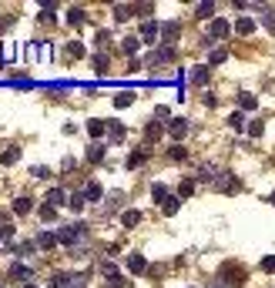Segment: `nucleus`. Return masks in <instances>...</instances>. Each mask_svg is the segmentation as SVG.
Listing matches in <instances>:
<instances>
[{
	"mask_svg": "<svg viewBox=\"0 0 275 288\" xmlns=\"http://www.w3.org/2000/svg\"><path fill=\"white\" fill-rule=\"evenodd\" d=\"M235 30L242 34V37H248V34H252V30H255V20H248V17H242V20L235 24Z\"/></svg>",
	"mask_w": 275,
	"mask_h": 288,
	"instance_id": "37",
	"label": "nucleus"
},
{
	"mask_svg": "<svg viewBox=\"0 0 275 288\" xmlns=\"http://www.w3.org/2000/svg\"><path fill=\"white\" fill-rule=\"evenodd\" d=\"M225 60H228V50H221V47H218V50H211V54H208V64H211V67L225 64Z\"/></svg>",
	"mask_w": 275,
	"mask_h": 288,
	"instance_id": "35",
	"label": "nucleus"
},
{
	"mask_svg": "<svg viewBox=\"0 0 275 288\" xmlns=\"http://www.w3.org/2000/svg\"><path fill=\"white\" fill-rule=\"evenodd\" d=\"M215 278H218V282H225L228 288H238V285H245V278H248V275H245L242 265L225 262V265H218V275H215Z\"/></svg>",
	"mask_w": 275,
	"mask_h": 288,
	"instance_id": "2",
	"label": "nucleus"
},
{
	"mask_svg": "<svg viewBox=\"0 0 275 288\" xmlns=\"http://www.w3.org/2000/svg\"><path fill=\"white\" fill-rule=\"evenodd\" d=\"M262 27L268 34H275V7H265L262 10Z\"/></svg>",
	"mask_w": 275,
	"mask_h": 288,
	"instance_id": "25",
	"label": "nucleus"
},
{
	"mask_svg": "<svg viewBox=\"0 0 275 288\" xmlns=\"http://www.w3.org/2000/svg\"><path fill=\"white\" fill-rule=\"evenodd\" d=\"M0 288H4V282H0Z\"/></svg>",
	"mask_w": 275,
	"mask_h": 288,
	"instance_id": "55",
	"label": "nucleus"
},
{
	"mask_svg": "<svg viewBox=\"0 0 275 288\" xmlns=\"http://www.w3.org/2000/svg\"><path fill=\"white\" fill-rule=\"evenodd\" d=\"M178 208H181V198H175V194H171V198H168L165 204H161V211H165V214H175Z\"/></svg>",
	"mask_w": 275,
	"mask_h": 288,
	"instance_id": "39",
	"label": "nucleus"
},
{
	"mask_svg": "<svg viewBox=\"0 0 275 288\" xmlns=\"http://www.w3.org/2000/svg\"><path fill=\"white\" fill-rule=\"evenodd\" d=\"M205 288H228V285H225V282H218V278H215V282H208V285H205Z\"/></svg>",
	"mask_w": 275,
	"mask_h": 288,
	"instance_id": "52",
	"label": "nucleus"
},
{
	"mask_svg": "<svg viewBox=\"0 0 275 288\" xmlns=\"http://www.w3.org/2000/svg\"><path fill=\"white\" fill-rule=\"evenodd\" d=\"M31 174L37 178V181H47V178H51V171H47L44 164H37V168H31Z\"/></svg>",
	"mask_w": 275,
	"mask_h": 288,
	"instance_id": "47",
	"label": "nucleus"
},
{
	"mask_svg": "<svg viewBox=\"0 0 275 288\" xmlns=\"http://www.w3.org/2000/svg\"><path fill=\"white\" fill-rule=\"evenodd\" d=\"M208 78H211V67H195V70H191V84H208Z\"/></svg>",
	"mask_w": 275,
	"mask_h": 288,
	"instance_id": "19",
	"label": "nucleus"
},
{
	"mask_svg": "<svg viewBox=\"0 0 275 288\" xmlns=\"http://www.w3.org/2000/svg\"><path fill=\"white\" fill-rule=\"evenodd\" d=\"M168 158L181 164V161H188V148H185V144H171V148H168Z\"/></svg>",
	"mask_w": 275,
	"mask_h": 288,
	"instance_id": "21",
	"label": "nucleus"
},
{
	"mask_svg": "<svg viewBox=\"0 0 275 288\" xmlns=\"http://www.w3.org/2000/svg\"><path fill=\"white\" fill-rule=\"evenodd\" d=\"M262 131H265L262 121H252V124H248V134H252V138H262Z\"/></svg>",
	"mask_w": 275,
	"mask_h": 288,
	"instance_id": "48",
	"label": "nucleus"
},
{
	"mask_svg": "<svg viewBox=\"0 0 275 288\" xmlns=\"http://www.w3.org/2000/svg\"><path fill=\"white\" fill-rule=\"evenodd\" d=\"M84 17H88V14H84V7H71V10H67V24H71V27H81V24H84Z\"/></svg>",
	"mask_w": 275,
	"mask_h": 288,
	"instance_id": "22",
	"label": "nucleus"
},
{
	"mask_svg": "<svg viewBox=\"0 0 275 288\" xmlns=\"http://www.w3.org/2000/svg\"><path fill=\"white\" fill-rule=\"evenodd\" d=\"M101 272L108 275L111 288H124V278H121V272H118V265H114V262H101Z\"/></svg>",
	"mask_w": 275,
	"mask_h": 288,
	"instance_id": "6",
	"label": "nucleus"
},
{
	"mask_svg": "<svg viewBox=\"0 0 275 288\" xmlns=\"http://www.w3.org/2000/svg\"><path fill=\"white\" fill-rule=\"evenodd\" d=\"M121 208V194H118V191H114V194H111L108 198V204H104V214H114V211Z\"/></svg>",
	"mask_w": 275,
	"mask_h": 288,
	"instance_id": "38",
	"label": "nucleus"
},
{
	"mask_svg": "<svg viewBox=\"0 0 275 288\" xmlns=\"http://www.w3.org/2000/svg\"><path fill=\"white\" fill-rule=\"evenodd\" d=\"M158 34H161V27H158V24H154V20H144V24H141V44H154V37H158Z\"/></svg>",
	"mask_w": 275,
	"mask_h": 288,
	"instance_id": "11",
	"label": "nucleus"
},
{
	"mask_svg": "<svg viewBox=\"0 0 275 288\" xmlns=\"http://www.w3.org/2000/svg\"><path fill=\"white\" fill-rule=\"evenodd\" d=\"M31 208H34L31 198H17V201H14V214H27Z\"/></svg>",
	"mask_w": 275,
	"mask_h": 288,
	"instance_id": "36",
	"label": "nucleus"
},
{
	"mask_svg": "<svg viewBox=\"0 0 275 288\" xmlns=\"http://www.w3.org/2000/svg\"><path fill=\"white\" fill-rule=\"evenodd\" d=\"M178 34H181V24H178V20H168L165 27H161V40H165L168 47H175V40H178Z\"/></svg>",
	"mask_w": 275,
	"mask_h": 288,
	"instance_id": "10",
	"label": "nucleus"
},
{
	"mask_svg": "<svg viewBox=\"0 0 275 288\" xmlns=\"http://www.w3.org/2000/svg\"><path fill=\"white\" fill-rule=\"evenodd\" d=\"M168 60H175V47L165 44V47H158V50H151L144 64H148V67H158V64H168Z\"/></svg>",
	"mask_w": 275,
	"mask_h": 288,
	"instance_id": "3",
	"label": "nucleus"
},
{
	"mask_svg": "<svg viewBox=\"0 0 275 288\" xmlns=\"http://www.w3.org/2000/svg\"><path fill=\"white\" fill-rule=\"evenodd\" d=\"M151 198L158 201V208H161V204H165V201L171 198V194H168V188L161 184V181H154V184H151Z\"/></svg>",
	"mask_w": 275,
	"mask_h": 288,
	"instance_id": "15",
	"label": "nucleus"
},
{
	"mask_svg": "<svg viewBox=\"0 0 275 288\" xmlns=\"http://www.w3.org/2000/svg\"><path fill=\"white\" fill-rule=\"evenodd\" d=\"M131 14H138V7H128V4H114V20H128V17H131Z\"/></svg>",
	"mask_w": 275,
	"mask_h": 288,
	"instance_id": "20",
	"label": "nucleus"
},
{
	"mask_svg": "<svg viewBox=\"0 0 275 288\" xmlns=\"http://www.w3.org/2000/svg\"><path fill=\"white\" fill-rule=\"evenodd\" d=\"M161 134H165V124H161V121H151L148 128H144V141H148V144H154L158 138H161Z\"/></svg>",
	"mask_w": 275,
	"mask_h": 288,
	"instance_id": "13",
	"label": "nucleus"
},
{
	"mask_svg": "<svg viewBox=\"0 0 275 288\" xmlns=\"http://www.w3.org/2000/svg\"><path fill=\"white\" fill-rule=\"evenodd\" d=\"M138 222H141V211H124V214H121V224H124V228H134V224H138Z\"/></svg>",
	"mask_w": 275,
	"mask_h": 288,
	"instance_id": "30",
	"label": "nucleus"
},
{
	"mask_svg": "<svg viewBox=\"0 0 275 288\" xmlns=\"http://www.w3.org/2000/svg\"><path fill=\"white\" fill-rule=\"evenodd\" d=\"M94 40H98V47H104V44L111 40V34H108V30H98V37H94Z\"/></svg>",
	"mask_w": 275,
	"mask_h": 288,
	"instance_id": "51",
	"label": "nucleus"
},
{
	"mask_svg": "<svg viewBox=\"0 0 275 288\" xmlns=\"http://www.w3.org/2000/svg\"><path fill=\"white\" fill-rule=\"evenodd\" d=\"M24 288H37V285H24Z\"/></svg>",
	"mask_w": 275,
	"mask_h": 288,
	"instance_id": "54",
	"label": "nucleus"
},
{
	"mask_svg": "<svg viewBox=\"0 0 275 288\" xmlns=\"http://www.w3.org/2000/svg\"><path fill=\"white\" fill-rule=\"evenodd\" d=\"M84 238H88V224H84V222L64 224V228L57 232V242H61V244H67L71 252H74V248H77V244H81V242H84Z\"/></svg>",
	"mask_w": 275,
	"mask_h": 288,
	"instance_id": "1",
	"label": "nucleus"
},
{
	"mask_svg": "<svg viewBox=\"0 0 275 288\" xmlns=\"http://www.w3.org/2000/svg\"><path fill=\"white\" fill-rule=\"evenodd\" d=\"M268 204H275V191H272V194H268Z\"/></svg>",
	"mask_w": 275,
	"mask_h": 288,
	"instance_id": "53",
	"label": "nucleus"
},
{
	"mask_svg": "<svg viewBox=\"0 0 275 288\" xmlns=\"http://www.w3.org/2000/svg\"><path fill=\"white\" fill-rule=\"evenodd\" d=\"M144 268H148V258H144V255H138V252H134V255H128V272L141 275Z\"/></svg>",
	"mask_w": 275,
	"mask_h": 288,
	"instance_id": "14",
	"label": "nucleus"
},
{
	"mask_svg": "<svg viewBox=\"0 0 275 288\" xmlns=\"http://www.w3.org/2000/svg\"><path fill=\"white\" fill-rule=\"evenodd\" d=\"M7 275H11V278H31V268H27V265H21V262H14Z\"/></svg>",
	"mask_w": 275,
	"mask_h": 288,
	"instance_id": "33",
	"label": "nucleus"
},
{
	"mask_svg": "<svg viewBox=\"0 0 275 288\" xmlns=\"http://www.w3.org/2000/svg\"><path fill=\"white\" fill-rule=\"evenodd\" d=\"M37 214H41V218H44V222H54L57 208H54V204H41V208H37Z\"/></svg>",
	"mask_w": 275,
	"mask_h": 288,
	"instance_id": "42",
	"label": "nucleus"
},
{
	"mask_svg": "<svg viewBox=\"0 0 275 288\" xmlns=\"http://www.w3.org/2000/svg\"><path fill=\"white\" fill-rule=\"evenodd\" d=\"M195 174H198V181H208V184H215L218 181V164H211V161H205V164H195Z\"/></svg>",
	"mask_w": 275,
	"mask_h": 288,
	"instance_id": "5",
	"label": "nucleus"
},
{
	"mask_svg": "<svg viewBox=\"0 0 275 288\" xmlns=\"http://www.w3.org/2000/svg\"><path fill=\"white\" fill-rule=\"evenodd\" d=\"M238 184H242V181H238V178L231 174V171H221V174H218V181H215L211 188H215V191H225V194H231V191H238Z\"/></svg>",
	"mask_w": 275,
	"mask_h": 288,
	"instance_id": "4",
	"label": "nucleus"
},
{
	"mask_svg": "<svg viewBox=\"0 0 275 288\" xmlns=\"http://www.w3.org/2000/svg\"><path fill=\"white\" fill-rule=\"evenodd\" d=\"M131 104H134V94H131V90H124V94H118V98H114V108H118V111L131 108Z\"/></svg>",
	"mask_w": 275,
	"mask_h": 288,
	"instance_id": "29",
	"label": "nucleus"
},
{
	"mask_svg": "<svg viewBox=\"0 0 275 288\" xmlns=\"http://www.w3.org/2000/svg\"><path fill=\"white\" fill-rule=\"evenodd\" d=\"M67 201H71V198H67V194H64L61 188H51V191H47V204H54V208H61V204H67Z\"/></svg>",
	"mask_w": 275,
	"mask_h": 288,
	"instance_id": "16",
	"label": "nucleus"
},
{
	"mask_svg": "<svg viewBox=\"0 0 275 288\" xmlns=\"http://www.w3.org/2000/svg\"><path fill=\"white\" fill-rule=\"evenodd\" d=\"M188 131H191V124H188L185 118H171V121H168V134H171L175 141H181Z\"/></svg>",
	"mask_w": 275,
	"mask_h": 288,
	"instance_id": "7",
	"label": "nucleus"
},
{
	"mask_svg": "<svg viewBox=\"0 0 275 288\" xmlns=\"http://www.w3.org/2000/svg\"><path fill=\"white\" fill-rule=\"evenodd\" d=\"M228 124L235 128V131H245V114H242V111H235V114L228 118Z\"/></svg>",
	"mask_w": 275,
	"mask_h": 288,
	"instance_id": "43",
	"label": "nucleus"
},
{
	"mask_svg": "<svg viewBox=\"0 0 275 288\" xmlns=\"http://www.w3.org/2000/svg\"><path fill=\"white\" fill-rule=\"evenodd\" d=\"M21 161V148H7V151H0V164H17Z\"/></svg>",
	"mask_w": 275,
	"mask_h": 288,
	"instance_id": "17",
	"label": "nucleus"
},
{
	"mask_svg": "<svg viewBox=\"0 0 275 288\" xmlns=\"http://www.w3.org/2000/svg\"><path fill=\"white\" fill-rule=\"evenodd\" d=\"M154 121H161V124H165V121H171V111H168L165 104H158V108H154Z\"/></svg>",
	"mask_w": 275,
	"mask_h": 288,
	"instance_id": "46",
	"label": "nucleus"
},
{
	"mask_svg": "<svg viewBox=\"0 0 275 288\" xmlns=\"http://www.w3.org/2000/svg\"><path fill=\"white\" fill-rule=\"evenodd\" d=\"M238 108H242V111H255V108H258L255 94H238Z\"/></svg>",
	"mask_w": 275,
	"mask_h": 288,
	"instance_id": "31",
	"label": "nucleus"
},
{
	"mask_svg": "<svg viewBox=\"0 0 275 288\" xmlns=\"http://www.w3.org/2000/svg\"><path fill=\"white\" fill-rule=\"evenodd\" d=\"M134 7H138V17H148V14H151V10H154L151 4H134Z\"/></svg>",
	"mask_w": 275,
	"mask_h": 288,
	"instance_id": "50",
	"label": "nucleus"
},
{
	"mask_svg": "<svg viewBox=\"0 0 275 288\" xmlns=\"http://www.w3.org/2000/svg\"><path fill=\"white\" fill-rule=\"evenodd\" d=\"M195 17H201V20H215V4H198V7H195Z\"/></svg>",
	"mask_w": 275,
	"mask_h": 288,
	"instance_id": "24",
	"label": "nucleus"
},
{
	"mask_svg": "<svg viewBox=\"0 0 275 288\" xmlns=\"http://www.w3.org/2000/svg\"><path fill=\"white\" fill-rule=\"evenodd\" d=\"M67 288H88V272H84V275H71Z\"/></svg>",
	"mask_w": 275,
	"mask_h": 288,
	"instance_id": "45",
	"label": "nucleus"
},
{
	"mask_svg": "<svg viewBox=\"0 0 275 288\" xmlns=\"http://www.w3.org/2000/svg\"><path fill=\"white\" fill-rule=\"evenodd\" d=\"M191 194H195V181H191V178H185V181H181V188H178V198L185 201V198H191Z\"/></svg>",
	"mask_w": 275,
	"mask_h": 288,
	"instance_id": "34",
	"label": "nucleus"
},
{
	"mask_svg": "<svg viewBox=\"0 0 275 288\" xmlns=\"http://www.w3.org/2000/svg\"><path fill=\"white\" fill-rule=\"evenodd\" d=\"M228 34H231V27L221 20V17H215V20H211V27H208V37H211V40H225Z\"/></svg>",
	"mask_w": 275,
	"mask_h": 288,
	"instance_id": "9",
	"label": "nucleus"
},
{
	"mask_svg": "<svg viewBox=\"0 0 275 288\" xmlns=\"http://www.w3.org/2000/svg\"><path fill=\"white\" fill-rule=\"evenodd\" d=\"M54 244H57V234H51V232L37 234V248H54Z\"/></svg>",
	"mask_w": 275,
	"mask_h": 288,
	"instance_id": "32",
	"label": "nucleus"
},
{
	"mask_svg": "<svg viewBox=\"0 0 275 288\" xmlns=\"http://www.w3.org/2000/svg\"><path fill=\"white\" fill-rule=\"evenodd\" d=\"M144 161H148V154H144V151H131V154H128V161H124V164H128V168H131V171H134V168H141Z\"/></svg>",
	"mask_w": 275,
	"mask_h": 288,
	"instance_id": "28",
	"label": "nucleus"
},
{
	"mask_svg": "<svg viewBox=\"0 0 275 288\" xmlns=\"http://www.w3.org/2000/svg\"><path fill=\"white\" fill-rule=\"evenodd\" d=\"M91 64H94V70H98V74H108L111 57H108V54H94V60H91Z\"/></svg>",
	"mask_w": 275,
	"mask_h": 288,
	"instance_id": "27",
	"label": "nucleus"
},
{
	"mask_svg": "<svg viewBox=\"0 0 275 288\" xmlns=\"http://www.w3.org/2000/svg\"><path fill=\"white\" fill-rule=\"evenodd\" d=\"M88 134L91 138H101V134H108V124L101 121V118H94V121H88Z\"/></svg>",
	"mask_w": 275,
	"mask_h": 288,
	"instance_id": "23",
	"label": "nucleus"
},
{
	"mask_svg": "<svg viewBox=\"0 0 275 288\" xmlns=\"http://www.w3.org/2000/svg\"><path fill=\"white\" fill-rule=\"evenodd\" d=\"M84 201H88V198H84V191H74L67 204H71V208H74V211H81V208H84Z\"/></svg>",
	"mask_w": 275,
	"mask_h": 288,
	"instance_id": "41",
	"label": "nucleus"
},
{
	"mask_svg": "<svg viewBox=\"0 0 275 288\" xmlns=\"http://www.w3.org/2000/svg\"><path fill=\"white\" fill-rule=\"evenodd\" d=\"M67 57H84V44H81V40H71V44H67Z\"/></svg>",
	"mask_w": 275,
	"mask_h": 288,
	"instance_id": "44",
	"label": "nucleus"
},
{
	"mask_svg": "<svg viewBox=\"0 0 275 288\" xmlns=\"http://www.w3.org/2000/svg\"><path fill=\"white\" fill-rule=\"evenodd\" d=\"M104 154H108V144L91 141V144H88V154H84V158H88L91 164H101V161H104Z\"/></svg>",
	"mask_w": 275,
	"mask_h": 288,
	"instance_id": "8",
	"label": "nucleus"
},
{
	"mask_svg": "<svg viewBox=\"0 0 275 288\" xmlns=\"http://www.w3.org/2000/svg\"><path fill=\"white\" fill-rule=\"evenodd\" d=\"M34 252H37V242H24L14 248V255H34Z\"/></svg>",
	"mask_w": 275,
	"mask_h": 288,
	"instance_id": "40",
	"label": "nucleus"
},
{
	"mask_svg": "<svg viewBox=\"0 0 275 288\" xmlns=\"http://www.w3.org/2000/svg\"><path fill=\"white\" fill-rule=\"evenodd\" d=\"M84 198H88V201H101V198H104V188H101L98 181H88V188H84Z\"/></svg>",
	"mask_w": 275,
	"mask_h": 288,
	"instance_id": "18",
	"label": "nucleus"
},
{
	"mask_svg": "<svg viewBox=\"0 0 275 288\" xmlns=\"http://www.w3.org/2000/svg\"><path fill=\"white\" fill-rule=\"evenodd\" d=\"M138 47H141V40H138V37H124L121 50H124V54H128V57H131V60H134V54H138Z\"/></svg>",
	"mask_w": 275,
	"mask_h": 288,
	"instance_id": "26",
	"label": "nucleus"
},
{
	"mask_svg": "<svg viewBox=\"0 0 275 288\" xmlns=\"http://www.w3.org/2000/svg\"><path fill=\"white\" fill-rule=\"evenodd\" d=\"M262 272H275V255H265L262 258Z\"/></svg>",
	"mask_w": 275,
	"mask_h": 288,
	"instance_id": "49",
	"label": "nucleus"
},
{
	"mask_svg": "<svg viewBox=\"0 0 275 288\" xmlns=\"http://www.w3.org/2000/svg\"><path fill=\"white\" fill-rule=\"evenodd\" d=\"M124 134H128V131H124L121 121H111V124H108V141H111V144H121Z\"/></svg>",
	"mask_w": 275,
	"mask_h": 288,
	"instance_id": "12",
	"label": "nucleus"
}]
</instances>
